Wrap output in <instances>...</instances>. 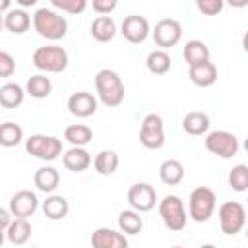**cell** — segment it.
<instances>
[{
    "label": "cell",
    "mask_w": 248,
    "mask_h": 248,
    "mask_svg": "<svg viewBox=\"0 0 248 248\" xmlns=\"http://www.w3.org/2000/svg\"><path fill=\"white\" fill-rule=\"evenodd\" d=\"M155 202H157V192L151 184L147 182H136L130 186L128 190V203L132 209L140 211V213H145V211H151L155 207Z\"/></svg>",
    "instance_id": "cell-11"
},
{
    "label": "cell",
    "mask_w": 248,
    "mask_h": 248,
    "mask_svg": "<svg viewBox=\"0 0 248 248\" xmlns=\"http://www.w3.org/2000/svg\"><path fill=\"white\" fill-rule=\"evenodd\" d=\"M14 215H12V211L8 209V207H2L0 209V227H2V231L6 232L8 231V227L14 223V219H12Z\"/></svg>",
    "instance_id": "cell-38"
},
{
    "label": "cell",
    "mask_w": 248,
    "mask_h": 248,
    "mask_svg": "<svg viewBox=\"0 0 248 248\" xmlns=\"http://www.w3.org/2000/svg\"><path fill=\"white\" fill-rule=\"evenodd\" d=\"M93 248H130L128 238L124 232L108 229V227H99L91 232L89 238Z\"/></svg>",
    "instance_id": "cell-14"
},
{
    "label": "cell",
    "mask_w": 248,
    "mask_h": 248,
    "mask_svg": "<svg viewBox=\"0 0 248 248\" xmlns=\"http://www.w3.org/2000/svg\"><path fill=\"white\" fill-rule=\"evenodd\" d=\"M205 149L221 159H231L238 153L240 143L232 132L227 130H213L205 136Z\"/></svg>",
    "instance_id": "cell-8"
},
{
    "label": "cell",
    "mask_w": 248,
    "mask_h": 248,
    "mask_svg": "<svg viewBox=\"0 0 248 248\" xmlns=\"http://www.w3.org/2000/svg\"><path fill=\"white\" fill-rule=\"evenodd\" d=\"M246 202H248V200H246Z\"/></svg>",
    "instance_id": "cell-46"
},
{
    "label": "cell",
    "mask_w": 248,
    "mask_h": 248,
    "mask_svg": "<svg viewBox=\"0 0 248 248\" xmlns=\"http://www.w3.org/2000/svg\"><path fill=\"white\" fill-rule=\"evenodd\" d=\"M70 211V203L64 196H58V194H50L45 202H43V213L46 219L50 221H60L68 215Z\"/></svg>",
    "instance_id": "cell-23"
},
{
    "label": "cell",
    "mask_w": 248,
    "mask_h": 248,
    "mask_svg": "<svg viewBox=\"0 0 248 248\" xmlns=\"http://www.w3.org/2000/svg\"><path fill=\"white\" fill-rule=\"evenodd\" d=\"M66 107H68L70 114H74L78 118H89L97 112V99L89 91H76L68 97Z\"/></svg>",
    "instance_id": "cell-15"
},
{
    "label": "cell",
    "mask_w": 248,
    "mask_h": 248,
    "mask_svg": "<svg viewBox=\"0 0 248 248\" xmlns=\"http://www.w3.org/2000/svg\"><path fill=\"white\" fill-rule=\"evenodd\" d=\"M159 215L169 231H182L186 227L184 202L176 194H169L159 202Z\"/></svg>",
    "instance_id": "cell-6"
},
{
    "label": "cell",
    "mask_w": 248,
    "mask_h": 248,
    "mask_svg": "<svg viewBox=\"0 0 248 248\" xmlns=\"http://www.w3.org/2000/svg\"><path fill=\"white\" fill-rule=\"evenodd\" d=\"M25 99V87L19 83H4L0 87V105L4 108H16Z\"/></svg>",
    "instance_id": "cell-28"
},
{
    "label": "cell",
    "mask_w": 248,
    "mask_h": 248,
    "mask_svg": "<svg viewBox=\"0 0 248 248\" xmlns=\"http://www.w3.org/2000/svg\"><path fill=\"white\" fill-rule=\"evenodd\" d=\"M246 238H248V229H246Z\"/></svg>",
    "instance_id": "cell-45"
},
{
    "label": "cell",
    "mask_w": 248,
    "mask_h": 248,
    "mask_svg": "<svg viewBox=\"0 0 248 248\" xmlns=\"http://www.w3.org/2000/svg\"><path fill=\"white\" fill-rule=\"evenodd\" d=\"M33 27L46 41H60L68 33V19L54 8H39L33 14Z\"/></svg>",
    "instance_id": "cell-1"
},
{
    "label": "cell",
    "mask_w": 248,
    "mask_h": 248,
    "mask_svg": "<svg viewBox=\"0 0 248 248\" xmlns=\"http://www.w3.org/2000/svg\"><path fill=\"white\" fill-rule=\"evenodd\" d=\"M159 178L167 186H176L184 178V165L178 159H167L159 167Z\"/></svg>",
    "instance_id": "cell-24"
},
{
    "label": "cell",
    "mask_w": 248,
    "mask_h": 248,
    "mask_svg": "<svg viewBox=\"0 0 248 248\" xmlns=\"http://www.w3.org/2000/svg\"><path fill=\"white\" fill-rule=\"evenodd\" d=\"M17 4H19V8H27V6H35L37 0H17Z\"/></svg>",
    "instance_id": "cell-39"
},
{
    "label": "cell",
    "mask_w": 248,
    "mask_h": 248,
    "mask_svg": "<svg viewBox=\"0 0 248 248\" xmlns=\"http://www.w3.org/2000/svg\"><path fill=\"white\" fill-rule=\"evenodd\" d=\"M217 205V196L211 188L207 186H198L190 192L188 200V215L196 223H205L211 219L213 211Z\"/></svg>",
    "instance_id": "cell-4"
},
{
    "label": "cell",
    "mask_w": 248,
    "mask_h": 248,
    "mask_svg": "<svg viewBox=\"0 0 248 248\" xmlns=\"http://www.w3.org/2000/svg\"><path fill=\"white\" fill-rule=\"evenodd\" d=\"M182 56L188 64V68H194V66H200V64H205V62H211L209 60V46L200 41V39H192L184 45L182 48Z\"/></svg>",
    "instance_id": "cell-16"
},
{
    "label": "cell",
    "mask_w": 248,
    "mask_h": 248,
    "mask_svg": "<svg viewBox=\"0 0 248 248\" xmlns=\"http://www.w3.org/2000/svg\"><path fill=\"white\" fill-rule=\"evenodd\" d=\"M31 25V16L23 8H12L4 16V27L14 35H23Z\"/></svg>",
    "instance_id": "cell-21"
},
{
    "label": "cell",
    "mask_w": 248,
    "mask_h": 248,
    "mask_svg": "<svg viewBox=\"0 0 248 248\" xmlns=\"http://www.w3.org/2000/svg\"><path fill=\"white\" fill-rule=\"evenodd\" d=\"M33 182H35L37 190H41L45 194H52L58 188V184H60V174H58V170L54 167L45 165V167H39L35 170Z\"/></svg>",
    "instance_id": "cell-18"
},
{
    "label": "cell",
    "mask_w": 248,
    "mask_h": 248,
    "mask_svg": "<svg viewBox=\"0 0 248 248\" xmlns=\"http://www.w3.org/2000/svg\"><path fill=\"white\" fill-rule=\"evenodd\" d=\"M91 153L85 147H70L68 151H64L62 155V163L68 170L72 172H83L89 169L91 165Z\"/></svg>",
    "instance_id": "cell-17"
},
{
    "label": "cell",
    "mask_w": 248,
    "mask_h": 248,
    "mask_svg": "<svg viewBox=\"0 0 248 248\" xmlns=\"http://www.w3.org/2000/svg\"><path fill=\"white\" fill-rule=\"evenodd\" d=\"M231 6H234V8H242V6H248V0H242V2H232V0H231Z\"/></svg>",
    "instance_id": "cell-41"
},
{
    "label": "cell",
    "mask_w": 248,
    "mask_h": 248,
    "mask_svg": "<svg viewBox=\"0 0 248 248\" xmlns=\"http://www.w3.org/2000/svg\"><path fill=\"white\" fill-rule=\"evenodd\" d=\"M64 140L72 143V147H85L93 140V130L85 124H70L64 130Z\"/></svg>",
    "instance_id": "cell-29"
},
{
    "label": "cell",
    "mask_w": 248,
    "mask_h": 248,
    "mask_svg": "<svg viewBox=\"0 0 248 248\" xmlns=\"http://www.w3.org/2000/svg\"><path fill=\"white\" fill-rule=\"evenodd\" d=\"M14 72H16V60L12 58V54L2 50L0 52V76L2 78H10Z\"/></svg>",
    "instance_id": "cell-36"
},
{
    "label": "cell",
    "mask_w": 248,
    "mask_h": 248,
    "mask_svg": "<svg viewBox=\"0 0 248 248\" xmlns=\"http://www.w3.org/2000/svg\"><path fill=\"white\" fill-rule=\"evenodd\" d=\"M25 151L41 161H54L62 153V140L46 134H31L25 140Z\"/></svg>",
    "instance_id": "cell-5"
},
{
    "label": "cell",
    "mask_w": 248,
    "mask_h": 248,
    "mask_svg": "<svg viewBox=\"0 0 248 248\" xmlns=\"http://www.w3.org/2000/svg\"><path fill=\"white\" fill-rule=\"evenodd\" d=\"M200 248H217V246H213V244H202Z\"/></svg>",
    "instance_id": "cell-42"
},
{
    "label": "cell",
    "mask_w": 248,
    "mask_h": 248,
    "mask_svg": "<svg viewBox=\"0 0 248 248\" xmlns=\"http://www.w3.org/2000/svg\"><path fill=\"white\" fill-rule=\"evenodd\" d=\"M229 186L234 192H246L248 190V165L238 163L229 170Z\"/></svg>",
    "instance_id": "cell-33"
},
{
    "label": "cell",
    "mask_w": 248,
    "mask_h": 248,
    "mask_svg": "<svg viewBox=\"0 0 248 248\" xmlns=\"http://www.w3.org/2000/svg\"><path fill=\"white\" fill-rule=\"evenodd\" d=\"M140 143L145 149H161L165 145V126L161 114L149 112L143 116L140 128Z\"/></svg>",
    "instance_id": "cell-9"
},
{
    "label": "cell",
    "mask_w": 248,
    "mask_h": 248,
    "mask_svg": "<svg viewBox=\"0 0 248 248\" xmlns=\"http://www.w3.org/2000/svg\"><path fill=\"white\" fill-rule=\"evenodd\" d=\"M91 6H93V10H95L99 16H108L110 12L116 10L118 2H116V0H93Z\"/></svg>",
    "instance_id": "cell-37"
},
{
    "label": "cell",
    "mask_w": 248,
    "mask_h": 248,
    "mask_svg": "<svg viewBox=\"0 0 248 248\" xmlns=\"http://www.w3.org/2000/svg\"><path fill=\"white\" fill-rule=\"evenodd\" d=\"M151 35H153L155 45L161 46V50H167L178 45V41L182 39V25L176 19L165 17L155 23V29L151 31Z\"/></svg>",
    "instance_id": "cell-10"
},
{
    "label": "cell",
    "mask_w": 248,
    "mask_h": 248,
    "mask_svg": "<svg viewBox=\"0 0 248 248\" xmlns=\"http://www.w3.org/2000/svg\"><path fill=\"white\" fill-rule=\"evenodd\" d=\"M170 248H184V246H170Z\"/></svg>",
    "instance_id": "cell-44"
},
{
    "label": "cell",
    "mask_w": 248,
    "mask_h": 248,
    "mask_svg": "<svg viewBox=\"0 0 248 248\" xmlns=\"http://www.w3.org/2000/svg\"><path fill=\"white\" fill-rule=\"evenodd\" d=\"M4 236H6V240L10 244H16V246L25 244L31 238V225H29V221L27 219H14V223L8 227Z\"/></svg>",
    "instance_id": "cell-30"
},
{
    "label": "cell",
    "mask_w": 248,
    "mask_h": 248,
    "mask_svg": "<svg viewBox=\"0 0 248 248\" xmlns=\"http://www.w3.org/2000/svg\"><path fill=\"white\" fill-rule=\"evenodd\" d=\"M39 207V198L31 190H19L10 198L8 209L12 211L14 219H27L31 217Z\"/></svg>",
    "instance_id": "cell-13"
},
{
    "label": "cell",
    "mask_w": 248,
    "mask_h": 248,
    "mask_svg": "<svg viewBox=\"0 0 248 248\" xmlns=\"http://www.w3.org/2000/svg\"><path fill=\"white\" fill-rule=\"evenodd\" d=\"M95 89L99 95V101L105 107H118L124 101V83L122 78L118 76V72L103 68L95 74Z\"/></svg>",
    "instance_id": "cell-2"
},
{
    "label": "cell",
    "mask_w": 248,
    "mask_h": 248,
    "mask_svg": "<svg viewBox=\"0 0 248 248\" xmlns=\"http://www.w3.org/2000/svg\"><path fill=\"white\" fill-rule=\"evenodd\" d=\"M89 33L99 43H108L116 35V23L110 16H97L89 27Z\"/></svg>",
    "instance_id": "cell-19"
},
{
    "label": "cell",
    "mask_w": 248,
    "mask_h": 248,
    "mask_svg": "<svg viewBox=\"0 0 248 248\" xmlns=\"http://www.w3.org/2000/svg\"><path fill=\"white\" fill-rule=\"evenodd\" d=\"M31 62L41 72L60 74V72H64L68 68L70 58H68L66 48H62L58 45H45V46L35 48V52L31 56Z\"/></svg>",
    "instance_id": "cell-3"
},
{
    "label": "cell",
    "mask_w": 248,
    "mask_h": 248,
    "mask_svg": "<svg viewBox=\"0 0 248 248\" xmlns=\"http://www.w3.org/2000/svg\"><path fill=\"white\" fill-rule=\"evenodd\" d=\"M217 217H219L221 231L225 234H229V236L238 234L246 227V209L238 202H225V203H221L219 211H217Z\"/></svg>",
    "instance_id": "cell-7"
},
{
    "label": "cell",
    "mask_w": 248,
    "mask_h": 248,
    "mask_svg": "<svg viewBox=\"0 0 248 248\" xmlns=\"http://www.w3.org/2000/svg\"><path fill=\"white\" fill-rule=\"evenodd\" d=\"M190 81L198 87H211L217 81V68L213 62H205L200 66H194L188 70Z\"/></svg>",
    "instance_id": "cell-22"
},
{
    "label": "cell",
    "mask_w": 248,
    "mask_h": 248,
    "mask_svg": "<svg viewBox=\"0 0 248 248\" xmlns=\"http://www.w3.org/2000/svg\"><path fill=\"white\" fill-rule=\"evenodd\" d=\"M25 93L33 99H46L52 93V81L45 74H35L25 83Z\"/></svg>",
    "instance_id": "cell-26"
},
{
    "label": "cell",
    "mask_w": 248,
    "mask_h": 248,
    "mask_svg": "<svg viewBox=\"0 0 248 248\" xmlns=\"http://www.w3.org/2000/svg\"><path fill=\"white\" fill-rule=\"evenodd\" d=\"M242 48H244V52L248 54V31L242 35Z\"/></svg>",
    "instance_id": "cell-40"
},
{
    "label": "cell",
    "mask_w": 248,
    "mask_h": 248,
    "mask_svg": "<svg viewBox=\"0 0 248 248\" xmlns=\"http://www.w3.org/2000/svg\"><path fill=\"white\" fill-rule=\"evenodd\" d=\"M120 33H122V37H124L128 43L140 45V43H143V41L149 37V33H151L149 21H147L143 16H138V14L126 16L124 21H122V25H120Z\"/></svg>",
    "instance_id": "cell-12"
},
{
    "label": "cell",
    "mask_w": 248,
    "mask_h": 248,
    "mask_svg": "<svg viewBox=\"0 0 248 248\" xmlns=\"http://www.w3.org/2000/svg\"><path fill=\"white\" fill-rule=\"evenodd\" d=\"M145 66H147V70L151 74L163 76V74H167L170 70V56H169L167 50H161V48L151 50L147 54V58H145Z\"/></svg>",
    "instance_id": "cell-31"
},
{
    "label": "cell",
    "mask_w": 248,
    "mask_h": 248,
    "mask_svg": "<svg viewBox=\"0 0 248 248\" xmlns=\"http://www.w3.org/2000/svg\"><path fill=\"white\" fill-rule=\"evenodd\" d=\"M196 8L205 16H217L225 8V2L223 0H196Z\"/></svg>",
    "instance_id": "cell-35"
},
{
    "label": "cell",
    "mask_w": 248,
    "mask_h": 248,
    "mask_svg": "<svg viewBox=\"0 0 248 248\" xmlns=\"http://www.w3.org/2000/svg\"><path fill=\"white\" fill-rule=\"evenodd\" d=\"M143 229V219L136 209H124L118 213V231L124 234H140Z\"/></svg>",
    "instance_id": "cell-27"
},
{
    "label": "cell",
    "mask_w": 248,
    "mask_h": 248,
    "mask_svg": "<svg viewBox=\"0 0 248 248\" xmlns=\"http://www.w3.org/2000/svg\"><path fill=\"white\" fill-rule=\"evenodd\" d=\"M23 141V128L16 122H4L0 126V145L2 147H16Z\"/></svg>",
    "instance_id": "cell-32"
},
{
    "label": "cell",
    "mask_w": 248,
    "mask_h": 248,
    "mask_svg": "<svg viewBox=\"0 0 248 248\" xmlns=\"http://www.w3.org/2000/svg\"><path fill=\"white\" fill-rule=\"evenodd\" d=\"M244 149H246V153H248V136H246V140H244Z\"/></svg>",
    "instance_id": "cell-43"
},
{
    "label": "cell",
    "mask_w": 248,
    "mask_h": 248,
    "mask_svg": "<svg viewBox=\"0 0 248 248\" xmlns=\"http://www.w3.org/2000/svg\"><path fill=\"white\" fill-rule=\"evenodd\" d=\"M118 153L114 151V149H101L97 155H95V159H93V167H95V170L99 172V174H103V176H110V174H114L116 172V169H118Z\"/></svg>",
    "instance_id": "cell-25"
},
{
    "label": "cell",
    "mask_w": 248,
    "mask_h": 248,
    "mask_svg": "<svg viewBox=\"0 0 248 248\" xmlns=\"http://www.w3.org/2000/svg\"><path fill=\"white\" fill-rule=\"evenodd\" d=\"M50 8L60 10L62 14H81L87 8V0H50Z\"/></svg>",
    "instance_id": "cell-34"
},
{
    "label": "cell",
    "mask_w": 248,
    "mask_h": 248,
    "mask_svg": "<svg viewBox=\"0 0 248 248\" xmlns=\"http://www.w3.org/2000/svg\"><path fill=\"white\" fill-rule=\"evenodd\" d=\"M209 126H211L209 116L202 110H192L182 118V130L190 136H203L209 132Z\"/></svg>",
    "instance_id": "cell-20"
}]
</instances>
